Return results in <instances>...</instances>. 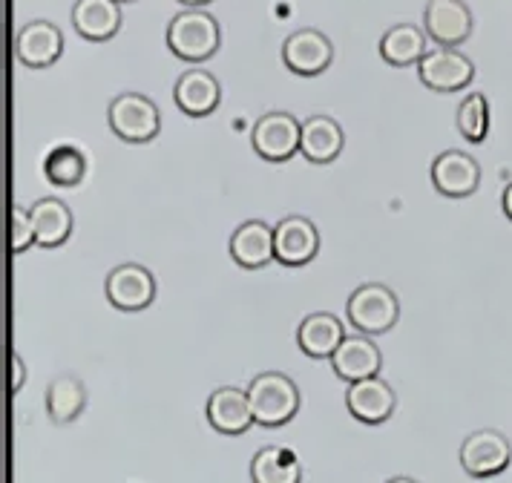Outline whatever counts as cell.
I'll use <instances>...</instances> for the list:
<instances>
[{"instance_id":"3957f363","label":"cell","mask_w":512,"mask_h":483,"mask_svg":"<svg viewBox=\"0 0 512 483\" xmlns=\"http://www.w3.org/2000/svg\"><path fill=\"white\" fill-rule=\"evenodd\" d=\"M107 124L127 144H147L162 130V113L144 92H118L107 107Z\"/></svg>"},{"instance_id":"9c48e42d","label":"cell","mask_w":512,"mask_h":483,"mask_svg":"<svg viewBox=\"0 0 512 483\" xmlns=\"http://www.w3.org/2000/svg\"><path fill=\"white\" fill-rule=\"evenodd\" d=\"M282 61L285 67L291 69L294 75L303 78H314L323 75L331 61H334V46L328 41V35H323L320 29H297L282 41Z\"/></svg>"},{"instance_id":"7a4b0ae2","label":"cell","mask_w":512,"mask_h":483,"mask_svg":"<svg viewBox=\"0 0 512 483\" xmlns=\"http://www.w3.org/2000/svg\"><path fill=\"white\" fill-rule=\"evenodd\" d=\"M248 397H251V409H254V420L259 426H285L288 420H294L300 412V389L297 383L282 374V371H262L256 374L248 386Z\"/></svg>"},{"instance_id":"9a60e30c","label":"cell","mask_w":512,"mask_h":483,"mask_svg":"<svg viewBox=\"0 0 512 483\" xmlns=\"http://www.w3.org/2000/svg\"><path fill=\"white\" fill-rule=\"evenodd\" d=\"M346 406H349V414L354 420L369 423V426H377V423H386V420L395 414L397 394L395 389L377 374V377H366V380L349 383Z\"/></svg>"},{"instance_id":"5b68a950","label":"cell","mask_w":512,"mask_h":483,"mask_svg":"<svg viewBox=\"0 0 512 483\" xmlns=\"http://www.w3.org/2000/svg\"><path fill=\"white\" fill-rule=\"evenodd\" d=\"M300 141H303V121L285 110H271L262 115L251 133L254 153L271 164L294 159L300 153Z\"/></svg>"},{"instance_id":"ba28073f","label":"cell","mask_w":512,"mask_h":483,"mask_svg":"<svg viewBox=\"0 0 512 483\" xmlns=\"http://www.w3.org/2000/svg\"><path fill=\"white\" fill-rule=\"evenodd\" d=\"M156 276L150 268H144L139 262H124L113 268L104 279V294L107 302L118 311H144L153 305L156 299Z\"/></svg>"},{"instance_id":"2e32d148","label":"cell","mask_w":512,"mask_h":483,"mask_svg":"<svg viewBox=\"0 0 512 483\" xmlns=\"http://www.w3.org/2000/svg\"><path fill=\"white\" fill-rule=\"evenodd\" d=\"M208 423L225 437L245 435L254 426V409L245 389L222 386L208 397Z\"/></svg>"},{"instance_id":"52a82bcc","label":"cell","mask_w":512,"mask_h":483,"mask_svg":"<svg viewBox=\"0 0 512 483\" xmlns=\"http://www.w3.org/2000/svg\"><path fill=\"white\" fill-rule=\"evenodd\" d=\"M512 460V446L504 432L498 429H478L466 435L461 443V466L469 478H495L501 475Z\"/></svg>"},{"instance_id":"ac0fdd59","label":"cell","mask_w":512,"mask_h":483,"mask_svg":"<svg viewBox=\"0 0 512 483\" xmlns=\"http://www.w3.org/2000/svg\"><path fill=\"white\" fill-rule=\"evenodd\" d=\"M233 262L245 271H259L271 259H277V245H274V228L262 219H248L231 236Z\"/></svg>"},{"instance_id":"4fadbf2b","label":"cell","mask_w":512,"mask_h":483,"mask_svg":"<svg viewBox=\"0 0 512 483\" xmlns=\"http://www.w3.org/2000/svg\"><path fill=\"white\" fill-rule=\"evenodd\" d=\"M64 55V32L52 21H29L15 35V58L29 69H49Z\"/></svg>"},{"instance_id":"1f68e13d","label":"cell","mask_w":512,"mask_h":483,"mask_svg":"<svg viewBox=\"0 0 512 483\" xmlns=\"http://www.w3.org/2000/svg\"><path fill=\"white\" fill-rule=\"evenodd\" d=\"M386 483H418L415 478H406V475H400V478H392V481H386Z\"/></svg>"},{"instance_id":"4316f807","label":"cell","mask_w":512,"mask_h":483,"mask_svg":"<svg viewBox=\"0 0 512 483\" xmlns=\"http://www.w3.org/2000/svg\"><path fill=\"white\" fill-rule=\"evenodd\" d=\"M455 127L458 133L472 141V144H481L489 133V101L484 92H469L458 113H455Z\"/></svg>"},{"instance_id":"d4e9b609","label":"cell","mask_w":512,"mask_h":483,"mask_svg":"<svg viewBox=\"0 0 512 483\" xmlns=\"http://www.w3.org/2000/svg\"><path fill=\"white\" fill-rule=\"evenodd\" d=\"M251 481L254 483H300L303 466L294 449L288 446H265L251 460Z\"/></svg>"},{"instance_id":"6da1fadb","label":"cell","mask_w":512,"mask_h":483,"mask_svg":"<svg viewBox=\"0 0 512 483\" xmlns=\"http://www.w3.org/2000/svg\"><path fill=\"white\" fill-rule=\"evenodd\" d=\"M222 46V26L205 9H185L167 26V49L187 64H205Z\"/></svg>"},{"instance_id":"d6a6232c","label":"cell","mask_w":512,"mask_h":483,"mask_svg":"<svg viewBox=\"0 0 512 483\" xmlns=\"http://www.w3.org/2000/svg\"><path fill=\"white\" fill-rule=\"evenodd\" d=\"M118 3H136V0H118Z\"/></svg>"},{"instance_id":"7c38bea8","label":"cell","mask_w":512,"mask_h":483,"mask_svg":"<svg viewBox=\"0 0 512 483\" xmlns=\"http://www.w3.org/2000/svg\"><path fill=\"white\" fill-rule=\"evenodd\" d=\"M277 262L285 268H303L320 253V230L308 216H285L274 225Z\"/></svg>"},{"instance_id":"5bb4252c","label":"cell","mask_w":512,"mask_h":483,"mask_svg":"<svg viewBox=\"0 0 512 483\" xmlns=\"http://www.w3.org/2000/svg\"><path fill=\"white\" fill-rule=\"evenodd\" d=\"M173 101L190 118H205L219 110L222 84L208 69H187L173 84Z\"/></svg>"},{"instance_id":"8fae6325","label":"cell","mask_w":512,"mask_h":483,"mask_svg":"<svg viewBox=\"0 0 512 483\" xmlns=\"http://www.w3.org/2000/svg\"><path fill=\"white\" fill-rule=\"evenodd\" d=\"M423 29L438 46H461L472 35L475 18L464 0H426Z\"/></svg>"},{"instance_id":"277c9868","label":"cell","mask_w":512,"mask_h":483,"mask_svg":"<svg viewBox=\"0 0 512 483\" xmlns=\"http://www.w3.org/2000/svg\"><path fill=\"white\" fill-rule=\"evenodd\" d=\"M346 314H349V322L360 334H369V337L386 334L400 320V299L389 285L366 282V285L351 291Z\"/></svg>"},{"instance_id":"603a6c76","label":"cell","mask_w":512,"mask_h":483,"mask_svg":"<svg viewBox=\"0 0 512 483\" xmlns=\"http://www.w3.org/2000/svg\"><path fill=\"white\" fill-rule=\"evenodd\" d=\"M38 248H61L72 236V210L58 196H44L29 207Z\"/></svg>"},{"instance_id":"d6986e66","label":"cell","mask_w":512,"mask_h":483,"mask_svg":"<svg viewBox=\"0 0 512 483\" xmlns=\"http://www.w3.org/2000/svg\"><path fill=\"white\" fill-rule=\"evenodd\" d=\"M346 147V133L337 124V118L326 113L308 115L303 121V141H300V156L311 164H331L340 159Z\"/></svg>"},{"instance_id":"f546056e","label":"cell","mask_w":512,"mask_h":483,"mask_svg":"<svg viewBox=\"0 0 512 483\" xmlns=\"http://www.w3.org/2000/svg\"><path fill=\"white\" fill-rule=\"evenodd\" d=\"M501 207H504V213H507V219L512 222V182L504 187V196H501Z\"/></svg>"},{"instance_id":"8992f818","label":"cell","mask_w":512,"mask_h":483,"mask_svg":"<svg viewBox=\"0 0 512 483\" xmlns=\"http://www.w3.org/2000/svg\"><path fill=\"white\" fill-rule=\"evenodd\" d=\"M418 78L432 92H461L475 78V64L455 46H429L420 58Z\"/></svg>"},{"instance_id":"f1b7e54d","label":"cell","mask_w":512,"mask_h":483,"mask_svg":"<svg viewBox=\"0 0 512 483\" xmlns=\"http://www.w3.org/2000/svg\"><path fill=\"white\" fill-rule=\"evenodd\" d=\"M12 377H9V391L12 394H18V391L24 389L26 383V366H24V357L21 354H12Z\"/></svg>"},{"instance_id":"30bf717a","label":"cell","mask_w":512,"mask_h":483,"mask_svg":"<svg viewBox=\"0 0 512 483\" xmlns=\"http://www.w3.org/2000/svg\"><path fill=\"white\" fill-rule=\"evenodd\" d=\"M429 179L446 199H466L481 187V164L464 150H443L429 167Z\"/></svg>"},{"instance_id":"e0dca14e","label":"cell","mask_w":512,"mask_h":483,"mask_svg":"<svg viewBox=\"0 0 512 483\" xmlns=\"http://www.w3.org/2000/svg\"><path fill=\"white\" fill-rule=\"evenodd\" d=\"M331 368L340 380L346 383H357V380H366V377H377L380 368H383V351L380 345L374 343L369 334H351L346 337L340 348L334 351L331 357Z\"/></svg>"},{"instance_id":"cb8c5ba5","label":"cell","mask_w":512,"mask_h":483,"mask_svg":"<svg viewBox=\"0 0 512 483\" xmlns=\"http://www.w3.org/2000/svg\"><path fill=\"white\" fill-rule=\"evenodd\" d=\"M87 409V386L75 374H58L47 386V414L52 423L67 426Z\"/></svg>"},{"instance_id":"4dcf8cb0","label":"cell","mask_w":512,"mask_h":483,"mask_svg":"<svg viewBox=\"0 0 512 483\" xmlns=\"http://www.w3.org/2000/svg\"><path fill=\"white\" fill-rule=\"evenodd\" d=\"M182 6H187V9H205L208 3H213V0H179Z\"/></svg>"},{"instance_id":"83f0119b","label":"cell","mask_w":512,"mask_h":483,"mask_svg":"<svg viewBox=\"0 0 512 483\" xmlns=\"http://www.w3.org/2000/svg\"><path fill=\"white\" fill-rule=\"evenodd\" d=\"M9 245H12V253H24L29 251L35 242V225H32V213L29 207L15 205L12 207V216H9Z\"/></svg>"},{"instance_id":"44dd1931","label":"cell","mask_w":512,"mask_h":483,"mask_svg":"<svg viewBox=\"0 0 512 483\" xmlns=\"http://www.w3.org/2000/svg\"><path fill=\"white\" fill-rule=\"evenodd\" d=\"M429 52V35L415 23H395L380 38V58L389 67H418Z\"/></svg>"},{"instance_id":"7402d4cb","label":"cell","mask_w":512,"mask_h":483,"mask_svg":"<svg viewBox=\"0 0 512 483\" xmlns=\"http://www.w3.org/2000/svg\"><path fill=\"white\" fill-rule=\"evenodd\" d=\"M343 340H346L343 322L328 311L308 314L297 328V345L303 348V354L314 357V360H331Z\"/></svg>"},{"instance_id":"ffe728a7","label":"cell","mask_w":512,"mask_h":483,"mask_svg":"<svg viewBox=\"0 0 512 483\" xmlns=\"http://www.w3.org/2000/svg\"><path fill=\"white\" fill-rule=\"evenodd\" d=\"M124 23L118 0H75L72 6V26L84 41L104 44L116 38Z\"/></svg>"},{"instance_id":"484cf974","label":"cell","mask_w":512,"mask_h":483,"mask_svg":"<svg viewBox=\"0 0 512 483\" xmlns=\"http://www.w3.org/2000/svg\"><path fill=\"white\" fill-rule=\"evenodd\" d=\"M90 173V159L75 144H58L44 159V176L55 187H78Z\"/></svg>"}]
</instances>
